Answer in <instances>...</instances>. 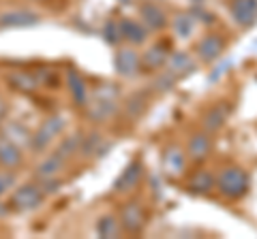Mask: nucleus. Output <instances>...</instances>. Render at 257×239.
<instances>
[{
  "label": "nucleus",
  "instance_id": "6",
  "mask_svg": "<svg viewBox=\"0 0 257 239\" xmlns=\"http://www.w3.org/2000/svg\"><path fill=\"white\" fill-rule=\"evenodd\" d=\"M120 222H122V228L128 230V233H140L146 224V214H144L142 205L138 201H131L122 207L120 212Z\"/></svg>",
  "mask_w": 257,
  "mask_h": 239
},
{
  "label": "nucleus",
  "instance_id": "33",
  "mask_svg": "<svg viewBox=\"0 0 257 239\" xmlns=\"http://www.w3.org/2000/svg\"><path fill=\"white\" fill-rule=\"evenodd\" d=\"M5 111H7V107H5V100H3V98H0V120H3V118H5Z\"/></svg>",
  "mask_w": 257,
  "mask_h": 239
},
{
  "label": "nucleus",
  "instance_id": "4",
  "mask_svg": "<svg viewBox=\"0 0 257 239\" xmlns=\"http://www.w3.org/2000/svg\"><path fill=\"white\" fill-rule=\"evenodd\" d=\"M229 13L240 28H253L257 24V0H231Z\"/></svg>",
  "mask_w": 257,
  "mask_h": 239
},
{
  "label": "nucleus",
  "instance_id": "10",
  "mask_svg": "<svg viewBox=\"0 0 257 239\" xmlns=\"http://www.w3.org/2000/svg\"><path fill=\"white\" fill-rule=\"evenodd\" d=\"M210 150H212V141H210V134L208 132H195L193 137L189 139V146H187V154L193 162H202L210 156Z\"/></svg>",
  "mask_w": 257,
  "mask_h": 239
},
{
  "label": "nucleus",
  "instance_id": "26",
  "mask_svg": "<svg viewBox=\"0 0 257 239\" xmlns=\"http://www.w3.org/2000/svg\"><path fill=\"white\" fill-rule=\"evenodd\" d=\"M79 146H82V134H69V137H64L62 143H60V148H58V154L67 160V158H71L73 154L79 152Z\"/></svg>",
  "mask_w": 257,
  "mask_h": 239
},
{
  "label": "nucleus",
  "instance_id": "35",
  "mask_svg": "<svg viewBox=\"0 0 257 239\" xmlns=\"http://www.w3.org/2000/svg\"><path fill=\"white\" fill-rule=\"evenodd\" d=\"M191 2H193V4H202L204 0H191Z\"/></svg>",
  "mask_w": 257,
  "mask_h": 239
},
{
  "label": "nucleus",
  "instance_id": "24",
  "mask_svg": "<svg viewBox=\"0 0 257 239\" xmlns=\"http://www.w3.org/2000/svg\"><path fill=\"white\" fill-rule=\"evenodd\" d=\"M146 107H148V94L146 92H135L131 98H128V102H126V114L131 116L133 120H138L144 111H146Z\"/></svg>",
  "mask_w": 257,
  "mask_h": 239
},
{
  "label": "nucleus",
  "instance_id": "19",
  "mask_svg": "<svg viewBox=\"0 0 257 239\" xmlns=\"http://www.w3.org/2000/svg\"><path fill=\"white\" fill-rule=\"evenodd\" d=\"M22 162V152L13 141H0V166L15 169Z\"/></svg>",
  "mask_w": 257,
  "mask_h": 239
},
{
  "label": "nucleus",
  "instance_id": "8",
  "mask_svg": "<svg viewBox=\"0 0 257 239\" xmlns=\"http://www.w3.org/2000/svg\"><path fill=\"white\" fill-rule=\"evenodd\" d=\"M223 50H225V41L219 34L210 32L197 43V58L202 62H214V60L221 58Z\"/></svg>",
  "mask_w": 257,
  "mask_h": 239
},
{
  "label": "nucleus",
  "instance_id": "15",
  "mask_svg": "<svg viewBox=\"0 0 257 239\" xmlns=\"http://www.w3.org/2000/svg\"><path fill=\"white\" fill-rule=\"evenodd\" d=\"M114 114H116V98L111 96H99L96 94L92 105L88 107V116H90V120H96V122H105Z\"/></svg>",
  "mask_w": 257,
  "mask_h": 239
},
{
  "label": "nucleus",
  "instance_id": "22",
  "mask_svg": "<svg viewBox=\"0 0 257 239\" xmlns=\"http://www.w3.org/2000/svg\"><path fill=\"white\" fill-rule=\"evenodd\" d=\"M214 188V175L208 171H197L189 182V190L195 194H208Z\"/></svg>",
  "mask_w": 257,
  "mask_h": 239
},
{
  "label": "nucleus",
  "instance_id": "1",
  "mask_svg": "<svg viewBox=\"0 0 257 239\" xmlns=\"http://www.w3.org/2000/svg\"><path fill=\"white\" fill-rule=\"evenodd\" d=\"M216 190L227 198H240L248 192V175L240 166H227L214 180Z\"/></svg>",
  "mask_w": 257,
  "mask_h": 239
},
{
  "label": "nucleus",
  "instance_id": "36",
  "mask_svg": "<svg viewBox=\"0 0 257 239\" xmlns=\"http://www.w3.org/2000/svg\"><path fill=\"white\" fill-rule=\"evenodd\" d=\"M118 2H128V0H118Z\"/></svg>",
  "mask_w": 257,
  "mask_h": 239
},
{
  "label": "nucleus",
  "instance_id": "32",
  "mask_svg": "<svg viewBox=\"0 0 257 239\" xmlns=\"http://www.w3.org/2000/svg\"><path fill=\"white\" fill-rule=\"evenodd\" d=\"M193 18H195V20H199V22H204V24H212L214 22V15H210V13H208V11H202V9H197V6H195V9H193Z\"/></svg>",
  "mask_w": 257,
  "mask_h": 239
},
{
  "label": "nucleus",
  "instance_id": "7",
  "mask_svg": "<svg viewBox=\"0 0 257 239\" xmlns=\"http://www.w3.org/2000/svg\"><path fill=\"white\" fill-rule=\"evenodd\" d=\"M142 175H144L142 160H131V162L124 166V171L118 175V180H116V184H114V190H116V192H120V194L128 192V190H133L135 186L140 184Z\"/></svg>",
  "mask_w": 257,
  "mask_h": 239
},
{
  "label": "nucleus",
  "instance_id": "27",
  "mask_svg": "<svg viewBox=\"0 0 257 239\" xmlns=\"http://www.w3.org/2000/svg\"><path fill=\"white\" fill-rule=\"evenodd\" d=\"M101 134L99 132H90L88 137H82V146H79V152L84 156H94L96 152H101Z\"/></svg>",
  "mask_w": 257,
  "mask_h": 239
},
{
  "label": "nucleus",
  "instance_id": "13",
  "mask_svg": "<svg viewBox=\"0 0 257 239\" xmlns=\"http://www.w3.org/2000/svg\"><path fill=\"white\" fill-rule=\"evenodd\" d=\"M140 15L144 20V26H146L148 30H163L167 26L165 11L155 2H144L140 6Z\"/></svg>",
  "mask_w": 257,
  "mask_h": 239
},
{
  "label": "nucleus",
  "instance_id": "5",
  "mask_svg": "<svg viewBox=\"0 0 257 239\" xmlns=\"http://www.w3.org/2000/svg\"><path fill=\"white\" fill-rule=\"evenodd\" d=\"M114 66H116V73L120 77H135L140 73V66H142V60L135 50H118L114 56Z\"/></svg>",
  "mask_w": 257,
  "mask_h": 239
},
{
  "label": "nucleus",
  "instance_id": "21",
  "mask_svg": "<svg viewBox=\"0 0 257 239\" xmlns=\"http://www.w3.org/2000/svg\"><path fill=\"white\" fill-rule=\"evenodd\" d=\"M193 32H195V18H193L191 13L176 15V20H174V34L178 38H182V41H187V38L193 36Z\"/></svg>",
  "mask_w": 257,
  "mask_h": 239
},
{
  "label": "nucleus",
  "instance_id": "34",
  "mask_svg": "<svg viewBox=\"0 0 257 239\" xmlns=\"http://www.w3.org/2000/svg\"><path fill=\"white\" fill-rule=\"evenodd\" d=\"M5 214H7V207H5L3 203H0V216H5Z\"/></svg>",
  "mask_w": 257,
  "mask_h": 239
},
{
  "label": "nucleus",
  "instance_id": "12",
  "mask_svg": "<svg viewBox=\"0 0 257 239\" xmlns=\"http://www.w3.org/2000/svg\"><path fill=\"white\" fill-rule=\"evenodd\" d=\"M167 58H170V45L167 43H155L152 47H148L146 54L142 58V64L148 70H159L167 64Z\"/></svg>",
  "mask_w": 257,
  "mask_h": 239
},
{
  "label": "nucleus",
  "instance_id": "11",
  "mask_svg": "<svg viewBox=\"0 0 257 239\" xmlns=\"http://www.w3.org/2000/svg\"><path fill=\"white\" fill-rule=\"evenodd\" d=\"M165 66L176 77H187V75H191L193 70H195L197 64H195V60H193L191 54H187V52H174V54H170Z\"/></svg>",
  "mask_w": 257,
  "mask_h": 239
},
{
  "label": "nucleus",
  "instance_id": "9",
  "mask_svg": "<svg viewBox=\"0 0 257 239\" xmlns=\"http://www.w3.org/2000/svg\"><path fill=\"white\" fill-rule=\"evenodd\" d=\"M41 22L37 13L20 9V11H9L0 15V28H30Z\"/></svg>",
  "mask_w": 257,
  "mask_h": 239
},
{
  "label": "nucleus",
  "instance_id": "14",
  "mask_svg": "<svg viewBox=\"0 0 257 239\" xmlns=\"http://www.w3.org/2000/svg\"><path fill=\"white\" fill-rule=\"evenodd\" d=\"M120 26V34H122L124 41H128L131 45H144L148 38V28L144 24L135 22V20H122L118 24Z\"/></svg>",
  "mask_w": 257,
  "mask_h": 239
},
{
  "label": "nucleus",
  "instance_id": "2",
  "mask_svg": "<svg viewBox=\"0 0 257 239\" xmlns=\"http://www.w3.org/2000/svg\"><path fill=\"white\" fill-rule=\"evenodd\" d=\"M62 128H64V118H62V116H52V118H47L41 128L37 130V134H32L30 148L35 150V152H43V150L62 132Z\"/></svg>",
  "mask_w": 257,
  "mask_h": 239
},
{
  "label": "nucleus",
  "instance_id": "31",
  "mask_svg": "<svg viewBox=\"0 0 257 239\" xmlns=\"http://www.w3.org/2000/svg\"><path fill=\"white\" fill-rule=\"evenodd\" d=\"M13 184H15V178L11 173H0V194H5Z\"/></svg>",
  "mask_w": 257,
  "mask_h": 239
},
{
  "label": "nucleus",
  "instance_id": "25",
  "mask_svg": "<svg viewBox=\"0 0 257 239\" xmlns=\"http://www.w3.org/2000/svg\"><path fill=\"white\" fill-rule=\"evenodd\" d=\"M96 233L103 239H109V237H116L118 235V220L114 216H101L99 222H96Z\"/></svg>",
  "mask_w": 257,
  "mask_h": 239
},
{
  "label": "nucleus",
  "instance_id": "3",
  "mask_svg": "<svg viewBox=\"0 0 257 239\" xmlns=\"http://www.w3.org/2000/svg\"><path fill=\"white\" fill-rule=\"evenodd\" d=\"M43 203V190L37 188L35 184L20 186L11 196V207L18 212H32Z\"/></svg>",
  "mask_w": 257,
  "mask_h": 239
},
{
  "label": "nucleus",
  "instance_id": "28",
  "mask_svg": "<svg viewBox=\"0 0 257 239\" xmlns=\"http://www.w3.org/2000/svg\"><path fill=\"white\" fill-rule=\"evenodd\" d=\"M174 84H176V75L167 70V73L159 75V77L155 79V86H152V88H155L157 92H170L172 88H174Z\"/></svg>",
  "mask_w": 257,
  "mask_h": 239
},
{
  "label": "nucleus",
  "instance_id": "16",
  "mask_svg": "<svg viewBox=\"0 0 257 239\" xmlns=\"http://www.w3.org/2000/svg\"><path fill=\"white\" fill-rule=\"evenodd\" d=\"M67 84H69V90H71V96H73L75 105L86 107L88 105V88H86L84 79L79 77V73L75 68L67 70Z\"/></svg>",
  "mask_w": 257,
  "mask_h": 239
},
{
  "label": "nucleus",
  "instance_id": "18",
  "mask_svg": "<svg viewBox=\"0 0 257 239\" xmlns=\"http://www.w3.org/2000/svg\"><path fill=\"white\" fill-rule=\"evenodd\" d=\"M7 82L11 84V88H15L18 92H24V94L35 92L37 86H39L37 77L30 75V73H26V70H13V73L7 77Z\"/></svg>",
  "mask_w": 257,
  "mask_h": 239
},
{
  "label": "nucleus",
  "instance_id": "30",
  "mask_svg": "<svg viewBox=\"0 0 257 239\" xmlns=\"http://www.w3.org/2000/svg\"><path fill=\"white\" fill-rule=\"evenodd\" d=\"M7 132L13 134V137H18L20 143H26V141H28V132H26V128H22V126H18V124H11L9 128H7Z\"/></svg>",
  "mask_w": 257,
  "mask_h": 239
},
{
  "label": "nucleus",
  "instance_id": "17",
  "mask_svg": "<svg viewBox=\"0 0 257 239\" xmlns=\"http://www.w3.org/2000/svg\"><path fill=\"white\" fill-rule=\"evenodd\" d=\"M227 116H229V107L225 105V102H221V105H214L204 116V128H206V132L221 130L225 126V122H227Z\"/></svg>",
  "mask_w": 257,
  "mask_h": 239
},
{
  "label": "nucleus",
  "instance_id": "23",
  "mask_svg": "<svg viewBox=\"0 0 257 239\" xmlns=\"http://www.w3.org/2000/svg\"><path fill=\"white\" fill-rule=\"evenodd\" d=\"M163 162H165V169L170 171L172 175L182 173V169H184V154H182V150L170 148L165 152V156H163Z\"/></svg>",
  "mask_w": 257,
  "mask_h": 239
},
{
  "label": "nucleus",
  "instance_id": "29",
  "mask_svg": "<svg viewBox=\"0 0 257 239\" xmlns=\"http://www.w3.org/2000/svg\"><path fill=\"white\" fill-rule=\"evenodd\" d=\"M103 36H105V41L109 45H118L120 38H122V34H120V26L116 22H107L105 28H103Z\"/></svg>",
  "mask_w": 257,
  "mask_h": 239
},
{
  "label": "nucleus",
  "instance_id": "20",
  "mask_svg": "<svg viewBox=\"0 0 257 239\" xmlns=\"http://www.w3.org/2000/svg\"><path fill=\"white\" fill-rule=\"evenodd\" d=\"M62 166H64V158L60 154H52V156H47L43 162H39L37 175L41 180H52L62 171Z\"/></svg>",
  "mask_w": 257,
  "mask_h": 239
}]
</instances>
